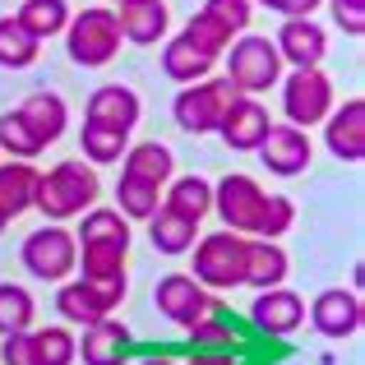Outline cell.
<instances>
[{"mask_svg":"<svg viewBox=\"0 0 365 365\" xmlns=\"http://www.w3.org/2000/svg\"><path fill=\"white\" fill-rule=\"evenodd\" d=\"M98 199H102L98 167H88L83 158H70V162H56L51 171L37 176L33 208L46 222H65V217H83L88 208H98Z\"/></svg>","mask_w":365,"mask_h":365,"instance_id":"obj_1","label":"cell"},{"mask_svg":"<svg viewBox=\"0 0 365 365\" xmlns=\"http://www.w3.org/2000/svg\"><path fill=\"white\" fill-rule=\"evenodd\" d=\"M61 37H65L70 61L83 65V70H107L120 56V42H125L111 5H88V9H79V14H70V24H65Z\"/></svg>","mask_w":365,"mask_h":365,"instance_id":"obj_2","label":"cell"},{"mask_svg":"<svg viewBox=\"0 0 365 365\" xmlns=\"http://www.w3.org/2000/svg\"><path fill=\"white\" fill-rule=\"evenodd\" d=\"M282 56H277V46L268 42V37L259 33H241L232 46H227V74L222 79L232 83L241 98H259V93L277 88L282 83Z\"/></svg>","mask_w":365,"mask_h":365,"instance_id":"obj_3","label":"cell"},{"mask_svg":"<svg viewBox=\"0 0 365 365\" xmlns=\"http://www.w3.org/2000/svg\"><path fill=\"white\" fill-rule=\"evenodd\" d=\"M245 241L250 236H236V232H213L204 236V241H195V268H190V277H195L204 292H232V287H241L245 277Z\"/></svg>","mask_w":365,"mask_h":365,"instance_id":"obj_4","label":"cell"},{"mask_svg":"<svg viewBox=\"0 0 365 365\" xmlns=\"http://www.w3.org/2000/svg\"><path fill=\"white\" fill-rule=\"evenodd\" d=\"M19 259H24V268L33 277L61 287V282H70L74 264H79V241H74V232L65 222H46V227H37V232L24 241Z\"/></svg>","mask_w":365,"mask_h":365,"instance_id":"obj_5","label":"cell"},{"mask_svg":"<svg viewBox=\"0 0 365 365\" xmlns=\"http://www.w3.org/2000/svg\"><path fill=\"white\" fill-rule=\"evenodd\" d=\"M232 98H236V88L227 79H199V83H190V88H180L176 93V102H171V116H176V125L185 134H217V125H222L227 116V107H232Z\"/></svg>","mask_w":365,"mask_h":365,"instance_id":"obj_6","label":"cell"},{"mask_svg":"<svg viewBox=\"0 0 365 365\" xmlns=\"http://www.w3.org/2000/svg\"><path fill=\"white\" fill-rule=\"evenodd\" d=\"M125 301V282H83V277H70L56 292V310L70 329H93L98 319H111Z\"/></svg>","mask_w":365,"mask_h":365,"instance_id":"obj_7","label":"cell"},{"mask_svg":"<svg viewBox=\"0 0 365 365\" xmlns=\"http://www.w3.org/2000/svg\"><path fill=\"white\" fill-rule=\"evenodd\" d=\"M153 305H158V314L167 324H176V329H195L199 319H208V314L222 310V301H217L213 292H204L190 273L158 277V287H153Z\"/></svg>","mask_w":365,"mask_h":365,"instance_id":"obj_8","label":"cell"},{"mask_svg":"<svg viewBox=\"0 0 365 365\" xmlns=\"http://www.w3.org/2000/svg\"><path fill=\"white\" fill-rule=\"evenodd\" d=\"M333 111V79L324 70H292L282 79V116L296 130L324 125Z\"/></svg>","mask_w":365,"mask_h":365,"instance_id":"obj_9","label":"cell"},{"mask_svg":"<svg viewBox=\"0 0 365 365\" xmlns=\"http://www.w3.org/2000/svg\"><path fill=\"white\" fill-rule=\"evenodd\" d=\"M264 199L268 190L259 180H250L245 171H232L213 185V213L222 217L227 232L236 236H255L259 232V217H264Z\"/></svg>","mask_w":365,"mask_h":365,"instance_id":"obj_10","label":"cell"},{"mask_svg":"<svg viewBox=\"0 0 365 365\" xmlns=\"http://www.w3.org/2000/svg\"><path fill=\"white\" fill-rule=\"evenodd\" d=\"M255 153L264 158V167L273 171L277 180H292V176H301V171L310 167L314 143H310V130H296V125H268L264 143H259Z\"/></svg>","mask_w":365,"mask_h":365,"instance_id":"obj_11","label":"cell"},{"mask_svg":"<svg viewBox=\"0 0 365 365\" xmlns=\"http://www.w3.org/2000/svg\"><path fill=\"white\" fill-rule=\"evenodd\" d=\"M273 46H277L287 70H319L324 56H329V33L314 19H282Z\"/></svg>","mask_w":365,"mask_h":365,"instance_id":"obj_12","label":"cell"},{"mask_svg":"<svg viewBox=\"0 0 365 365\" xmlns=\"http://www.w3.org/2000/svg\"><path fill=\"white\" fill-rule=\"evenodd\" d=\"M310 324H314V333L329 338V342L356 338V329H361V296L347 292V287H329V292H319L314 305H310Z\"/></svg>","mask_w":365,"mask_h":365,"instance_id":"obj_13","label":"cell"},{"mask_svg":"<svg viewBox=\"0 0 365 365\" xmlns=\"http://www.w3.org/2000/svg\"><path fill=\"white\" fill-rule=\"evenodd\" d=\"M139 116H143V102L130 83H102V88H93L88 111H83L88 125H102V130H116V134H130L139 125Z\"/></svg>","mask_w":365,"mask_h":365,"instance_id":"obj_14","label":"cell"},{"mask_svg":"<svg viewBox=\"0 0 365 365\" xmlns=\"http://www.w3.org/2000/svg\"><path fill=\"white\" fill-rule=\"evenodd\" d=\"M250 324L264 338H287V333H296L305 324V301L296 292H287V287H268L250 305Z\"/></svg>","mask_w":365,"mask_h":365,"instance_id":"obj_15","label":"cell"},{"mask_svg":"<svg viewBox=\"0 0 365 365\" xmlns=\"http://www.w3.org/2000/svg\"><path fill=\"white\" fill-rule=\"evenodd\" d=\"M324 143L338 162H365V98H351L329 111Z\"/></svg>","mask_w":365,"mask_h":365,"instance_id":"obj_16","label":"cell"},{"mask_svg":"<svg viewBox=\"0 0 365 365\" xmlns=\"http://www.w3.org/2000/svg\"><path fill=\"white\" fill-rule=\"evenodd\" d=\"M268 107L259 98H241L236 93L232 98V107H227V116L222 125H217V134H222V143L227 148H236V153H255L259 143H264V134H268Z\"/></svg>","mask_w":365,"mask_h":365,"instance_id":"obj_17","label":"cell"},{"mask_svg":"<svg viewBox=\"0 0 365 365\" xmlns=\"http://www.w3.org/2000/svg\"><path fill=\"white\" fill-rule=\"evenodd\" d=\"M134 351V333L111 314V319H98L93 329H83V342H79V356L83 365H125Z\"/></svg>","mask_w":365,"mask_h":365,"instance_id":"obj_18","label":"cell"},{"mask_svg":"<svg viewBox=\"0 0 365 365\" xmlns=\"http://www.w3.org/2000/svg\"><path fill=\"white\" fill-rule=\"evenodd\" d=\"M120 37L134 46H158L167 42V28H171V9L167 0H134V5H120L116 14Z\"/></svg>","mask_w":365,"mask_h":365,"instance_id":"obj_19","label":"cell"},{"mask_svg":"<svg viewBox=\"0 0 365 365\" xmlns=\"http://www.w3.org/2000/svg\"><path fill=\"white\" fill-rule=\"evenodd\" d=\"M14 116L28 125V134H33L37 143H56L65 134V125H70V107H65L61 93H28L24 107H14Z\"/></svg>","mask_w":365,"mask_h":365,"instance_id":"obj_20","label":"cell"},{"mask_svg":"<svg viewBox=\"0 0 365 365\" xmlns=\"http://www.w3.org/2000/svg\"><path fill=\"white\" fill-rule=\"evenodd\" d=\"M287 273H292L287 250L277 241H259V236H250V241H245V277H241V287L268 292V287H282Z\"/></svg>","mask_w":365,"mask_h":365,"instance_id":"obj_21","label":"cell"},{"mask_svg":"<svg viewBox=\"0 0 365 365\" xmlns=\"http://www.w3.org/2000/svg\"><path fill=\"white\" fill-rule=\"evenodd\" d=\"M125 171L120 176H134V180H143V185H167L171 176H176V158H171V148L162 139H143V143H130L125 148Z\"/></svg>","mask_w":365,"mask_h":365,"instance_id":"obj_22","label":"cell"},{"mask_svg":"<svg viewBox=\"0 0 365 365\" xmlns=\"http://www.w3.org/2000/svg\"><path fill=\"white\" fill-rule=\"evenodd\" d=\"M37 176L42 171L33 167V162H0V213L14 222L19 213H28L33 208V195H37Z\"/></svg>","mask_w":365,"mask_h":365,"instance_id":"obj_23","label":"cell"},{"mask_svg":"<svg viewBox=\"0 0 365 365\" xmlns=\"http://www.w3.org/2000/svg\"><path fill=\"white\" fill-rule=\"evenodd\" d=\"M162 208L190 217V222H204V217L213 213V180H204V176H171Z\"/></svg>","mask_w":365,"mask_h":365,"instance_id":"obj_24","label":"cell"},{"mask_svg":"<svg viewBox=\"0 0 365 365\" xmlns=\"http://www.w3.org/2000/svg\"><path fill=\"white\" fill-rule=\"evenodd\" d=\"M148 241L158 255H190V245L199 241V222H190V217L171 213V208H158V213L148 217Z\"/></svg>","mask_w":365,"mask_h":365,"instance_id":"obj_25","label":"cell"},{"mask_svg":"<svg viewBox=\"0 0 365 365\" xmlns=\"http://www.w3.org/2000/svg\"><path fill=\"white\" fill-rule=\"evenodd\" d=\"M208 70H213V61L199 56L185 37H167V46H162V74H167V79H176L180 88H190V83L208 79Z\"/></svg>","mask_w":365,"mask_h":365,"instance_id":"obj_26","label":"cell"},{"mask_svg":"<svg viewBox=\"0 0 365 365\" xmlns=\"http://www.w3.org/2000/svg\"><path fill=\"white\" fill-rule=\"evenodd\" d=\"M74 241L79 245H130L134 232H130V222H125L116 208H88V213L79 217Z\"/></svg>","mask_w":365,"mask_h":365,"instance_id":"obj_27","label":"cell"},{"mask_svg":"<svg viewBox=\"0 0 365 365\" xmlns=\"http://www.w3.org/2000/svg\"><path fill=\"white\" fill-rule=\"evenodd\" d=\"M19 24H24V33H33L37 42H46V37H61L65 24H70V5L65 0H24V9H19Z\"/></svg>","mask_w":365,"mask_h":365,"instance_id":"obj_28","label":"cell"},{"mask_svg":"<svg viewBox=\"0 0 365 365\" xmlns=\"http://www.w3.org/2000/svg\"><path fill=\"white\" fill-rule=\"evenodd\" d=\"M125 255L130 245H79V264L83 282H125Z\"/></svg>","mask_w":365,"mask_h":365,"instance_id":"obj_29","label":"cell"},{"mask_svg":"<svg viewBox=\"0 0 365 365\" xmlns=\"http://www.w3.org/2000/svg\"><path fill=\"white\" fill-rule=\"evenodd\" d=\"M37 51H42V42L33 33H24V24L14 14L0 19V70H28L37 61Z\"/></svg>","mask_w":365,"mask_h":365,"instance_id":"obj_30","label":"cell"},{"mask_svg":"<svg viewBox=\"0 0 365 365\" xmlns=\"http://www.w3.org/2000/svg\"><path fill=\"white\" fill-rule=\"evenodd\" d=\"M158 208H162V190L158 185H143V180H134V176L116 180V213L125 222H148Z\"/></svg>","mask_w":365,"mask_h":365,"instance_id":"obj_31","label":"cell"},{"mask_svg":"<svg viewBox=\"0 0 365 365\" xmlns=\"http://www.w3.org/2000/svg\"><path fill=\"white\" fill-rule=\"evenodd\" d=\"M79 148H83V162H88V167H111V162L125 158L130 134H116V130H102V125H88V120H83Z\"/></svg>","mask_w":365,"mask_h":365,"instance_id":"obj_32","label":"cell"},{"mask_svg":"<svg viewBox=\"0 0 365 365\" xmlns=\"http://www.w3.org/2000/svg\"><path fill=\"white\" fill-rule=\"evenodd\" d=\"M33 314H37V301H33V292H28V287L0 282V338H5V333L33 329Z\"/></svg>","mask_w":365,"mask_h":365,"instance_id":"obj_33","label":"cell"},{"mask_svg":"<svg viewBox=\"0 0 365 365\" xmlns=\"http://www.w3.org/2000/svg\"><path fill=\"white\" fill-rule=\"evenodd\" d=\"M180 37H185V42L195 46L199 56H208L213 65H217V56H227V46L236 42V37L227 33L222 24H213V19H208L204 9H199V14H190V24H185V33H180Z\"/></svg>","mask_w":365,"mask_h":365,"instance_id":"obj_34","label":"cell"},{"mask_svg":"<svg viewBox=\"0 0 365 365\" xmlns=\"http://www.w3.org/2000/svg\"><path fill=\"white\" fill-rule=\"evenodd\" d=\"M190 333V351H236V324L227 319L222 310L217 314H208V319H199L195 329H185Z\"/></svg>","mask_w":365,"mask_h":365,"instance_id":"obj_35","label":"cell"},{"mask_svg":"<svg viewBox=\"0 0 365 365\" xmlns=\"http://www.w3.org/2000/svg\"><path fill=\"white\" fill-rule=\"evenodd\" d=\"M33 351H37V365H74L79 338L70 329H33Z\"/></svg>","mask_w":365,"mask_h":365,"instance_id":"obj_36","label":"cell"},{"mask_svg":"<svg viewBox=\"0 0 365 365\" xmlns=\"http://www.w3.org/2000/svg\"><path fill=\"white\" fill-rule=\"evenodd\" d=\"M0 148H5L14 162H33L37 153H46L42 143H37L33 134H28V125L19 120L14 111H5V116H0Z\"/></svg>","mask_w":365,"mask_h":365,"instance_id":"obj_37","label":"cell"},{"mask_svg":"<svg viewBox=\"0 0 365 365\" xmlns=\"http://www.w3.org/2000/svg\"><path fill=\"white\" fill-rule=\"evenodd\" d=\"M296 222V204L287 195H268L264 199V217H259V241H277V236H287Z\"/></svg>","mask_w":365,"mask_h":365,"instance_id":"obj_38","label":"cell"},{"mask_svg":"<svg viewBox=\"0 0 365 365\" xmlns=\"http://www.w3.org/2000/svg\"><path fill=\"white\" fill-rule=\"evenodd\" d=\"M204 14L213 19V24H222L232 37H241V33H250V14H255V5H250V0H208Z\"/></svg>","mask_w":365,"mask_h":365,"instance_id":"obj_39","label":"cell"},{"mask_svg":"<svg viewBox=\"0 0 365 365\" xmlns=\"http://www.w3.org/2000/svg\"><path fill=\"white\" fill-rule=\"evenodd\" d=\"M0 365H37L33 329H24V333H5V338H0Z\"/></svg>","mask_w":365,"mask_h":365,"instance_id":"obj_40","label":"cell"},{"mask_svg":"<svg viewBox=\"0 0 365 365\" xmlns=\"http://www.w3.org/2000/svg\"><path fill=\"white\" fill-rule=\"evenodd\" d=\"M333 5V24L347 37H365V0H329Z\"/></svg>","mask_w":365,"mask_h":365,"instance_id":"obj_41","label":"cell"},{"mask_svg":"<svg viewBox=\"0 0 365 365\" xmlns=\"http://www.w3.org/2000/svg\"><path fill=\"white\" fill-rule=\"evenodd\" d=\"M250 5H264V9H273V14H282V19H310L324 0H250Z\"/></svg>","mask_w":365,"mask_h":365,"instance_id":"obj_42","label":"cell"},{"mask_svg":"<svg viewBox=\"0 0 365 365\" xmlns=\"http://www.w3.org/2000/svg\"><path fill=\"white\" fill-rule=\"evenodd\" d=\"M180 365H236V351H190V361Z\"/></svg>","mask_w":365,"mask_h":365,"instance_id":"obj_43","label":"cell"},{"mask_svg":"<svg viewBox=\"0 0 365 365\" xmlns=\"http://www.w3.org/2000/svg\"><path fill=\"white\" fill-rule=\"evenodd\" d=\"M139 365H180V361L171 356V351H153V356H143Z\"/></svg>","mask_w":365,"mask_h":365,"instance_id":"obj_44","label":"cell"},{"mask_svg":"<svg viewBox=\"0 0 365 365\" xmlns=\"http://www.w3.org/2000/svg\"><path fill=\"white\" fill-rule=\"evenodd\" d=\"M107 5H134V0H107Z\"/></svg>","mask_w":365,"mask_h":365,"instance_id":"obj_45","label":"cell"},{"mask_svg":"<svg viewBox=\"0 0 365 365\" xmlns=\"http://www.w3.org/2000/svg\"><path fill=\"white\" fill-rule=\"evenodd\" d=\"M5 227H9V217H5V213H0V232H5Z\"/></svg>","mask_w":365,"mask_h":365,"instance_id":"obj_46","label":"cell"}]
</instances>
